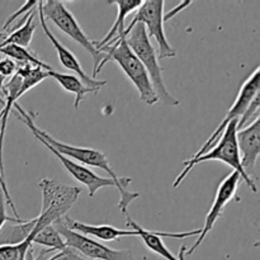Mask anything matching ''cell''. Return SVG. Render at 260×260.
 Listing matches in <instances>:
<instances>
[{"label":"cell","instance_id":"obj_7","mask_svg":"<svg viewBox=\"0 0 260 260\" xmlns=\"http://www.w3.org/2000/svg\"><path fill=\"white\" fill-rule=\"evenodd\" d=\"M164 3L162 0H146L142 2L141 7L135 13L134 19L124 29L121 40H123L129 30L136 24H142L146 29L149 38H155L159 46V60L162 58H172L177 56V51L172 47L168 41L164 29ZM119 40V41H121Z\"/></svg>","mask_w":260,"mask_h":260},{"label":"cell","instance_id":"obj_14","mask_svg":"<svg viewBox=\"0 0 260 260\" xmlns=\"http://www.w3.org/2000/svg\"><path fill=\"white\" fill-rule=\"evenodd\" d=\"M236 142L240 152L241 167L251 177L255 169L260 154V118L254 119L250 124L236 131Z\"/></svg>","mask_w":260,"mask_h":260},{"label":"cell","instance_id":"obj_1","mask_svg":"<svg viewBox=\"0 0 260 260\" xmlns=\"http://www.w3.org/2000/svg\"><path fill=\"white\" fill-rule=\"evenodd\" d=\"M13 108L17 111L15 112V117H18V119L22 121L30 129L35 139L43 140L46 144L50 145L58 154L63 155V156L73 160V161L79 162V164L84 165L86 168H98V169H102L103 172H106L108 174V177L112 180H114V183H116L117 188L119 190V194H121V198H119L118 202V208L124 216H128V206L131 205V202H134L135 200H137L140 197V193L132 192V190L128 189L129 184L132 183V179L126 177L118 178V175L114 173V170L109 165V161L104 152L95 149H90V147L73 146L70 144L58 141L55 137L51 136L50 134H47L46 131L41 129L40 127L36 126L35 117L30 116V113H28V112H25L19 104H14Z\"/></svg>","mask_w":260,"mask_h":260},{"label":"cell","instance_id":"obj_22","mask_svg":"<svg viewBox=\"0 0 260 260\" xmlns=\"http://www.w3.org/2000/svg\"><path fill=\"white\" fill-rule=\"evenodd\" d=\"M5 198H4V194H3L2 189H0V230H2L3 228H4L5 225H7V222H12V223H23L25 222L27 220H18V218L15 217H9V216L7 215V212H5Z\"/></svg>","mask_w":260,"mask_h":260},{"label":"cell","instance_id":"obj_11","mask_svg":"<svg viewBox=\"0 0 260 260\" xmlns=\"http://www.w3.org/2000/svg\"><path fill=\"white\" fill-rule=\"evenodd\" d=\"M127 226H129L131 230H135L137 233V236L142 240L147 249L152 253L157 254L159 256L164 258L165 260H185V250H187V245H182L179 250V255L175 256L167 245L162 241V236L165 238H172V239H184L188 236H196L200 234V230H193L189 233H162V231H149L140 226L136 221L132 220L129 216H126Z\"/></svg>","mask_w":260,"mask_h":260},{"label":"cell","instance_id":"obj_19","mask_svg":"<svg viewBox=\"0 0 260 260\" xmlns=\"http://www.w3.org/2000/svg\"><path fill=\"white\" fill-rule=\"evenodd\" d=\"M0 53L7 56V58H10L14 62H19V65H30L33 68H41L45 70H52L50 65L41 61L32 51H29L25 47H20L17 45H7L0 47ZM18 65V66H19Z\"/></svg>","mask_w":260,"mask_h":260},{"label":"cell","instance_id":"obj_24","mask_svg":"<svg viewBox=\"0 0 260 260\" xmlns=\"http://www.w3.org/2000/svg\"><path fill=\"white\" fill-rule=\"evenodd\" d=\"M0 189H2L3 194H4V198H5V203H7L8 206H9L10 208H12L13 213H14V217L18 218V220H20V216L18 215V211L17 208H15V205L14 202H13L12 197H10V193L9 190H8V185H7V182H5V177H3L2 173H0Z\"/></svg>","mask_w":260,"mask_h":260},{"label":"cell","instance_id":"obj_25","mask_svg":"<svg viewBox=\"0 0 260 260\" xmlns=\"http://www.w3.org/2000/svg\"><path fill=\"white\" fill-rule=\"evenodd\" d=\"M75 254L76 251H74L73 249H68V250L63 251V253H56L55 255L51 256L48 260H71Z\"/></svg>","mask_w":260,"mask_h":260},{"label":"cell","instance_id":"obj_8","mask_svg":"<svg viewBox=\"0 0 260 260\" xmlns=\"http://www.w3.org/2000/svg\"><path fill=\"white\" fill-rule=\"evenodd\" d=\"M53 228L58 231L61 238L65 241L69 249L88 260H137L131 250L123 249V250H116L88 236L80 235L78 233L69 230L62 222V218L53 223Z\"/></svg>","mask_w":260,"mask_h":260},{"label":"cell","instance_id":"obj_16","mask_svg":"<svg viewBox=\"0 0 260 260\" xmlns=\"http://www.w3.org/2000/svg\"><path fill=\"white\" fill-rule=\"evenodd\" d=\"M142 2L144 0H109V2H106L108 4H116L118 12H117L116 22L113 23L109 32L106 35V37L101 42H95L96 48L99 51L104 52L107 48L113 46L114 43H117L121 40L122 35H123L124 29H126V23H124V20H126L127 15L131 12H135V10L139 9L141 7Z\"/></svg>","mask_w":260,"mask_h":260},{"label":"cell","instance_id":"obj_12","mask_svg":"<svg viewBox=\"0 0 260 260\" xmlns=\"http://www.w3.org/2000/svg\"><path fill=\"white\" fill-rule=\"evenodd\" d=\"M37 12H38V19H40L41 27H42L43 32H45V35L47 36L48 40H50V42L52 43L56 52H57L58 60H60L61 65H62L66 70L73 71V73L75 74V76H78V78L85 84V85L90 86V88L102 89L106 84H108L107 83V80H96V79H93L90 75H88V74L84 71V69L81 68L78 58L74 56V53L71 52L68 47H65V46H63L62 43L55 37V35H53V33L51 32L50 28H48L47 20L45 19V15H43L42 10H41L40 2H38V5H37Z\"/></svg>","mask_w":260,"mask_h":260},{"label":"cell","instance_id":"obj_26","mask_svg":"<svg viewBox=\"0 0 260 260\" xmlns=\"http://www.w3.org/2000/svg\"><path fill=\"white\" fill-rule=\"evenodd\" d=\"M5 79L3 76H0V102H4L3 98H4V91H3V88H4Z\"/></svg>","mask_w":260,"mask_h":260},{"label":"cell","instance_id":"obj_23","mask_svg":"<svg viewBox=\"0 0 260 260\" xmlns=\"http://www.w3.org/2000/svg\"><path fill=\"white\" fill-rule=\"evenodd\" d=\"M18 70V63L14 62L13 60H10V58H2L0 60V76H3V78H12L13 75H14L15 73H17Z\"/></svg>","mask_w":260,"mask_h":260},{"label":"cell","instance_id":"obj_4","mask_svg":"<svg viewBox=\"0 0 260 260\" xmlns=\"http://www.w3.org/2000/svg\"><path fill=\"white\" fill-rule=\"evenodd\" d=\"M40 8L42 10L45 19L51 20L58 29L65 33L68 37L75 41L76 43L85 48L90 53L93 58V74L91 78L95 79L96 74L103 69L104 61H106L107 53L102 52L96 48L95 42L89 40L88 36L80 27L78 20L73 15V13L65 7L63 2L60 0H47V2H40Z\"/></svg>","mask_w":260,"mask_h":260},{"label":"cell","instance_id":"obj_20","mask_svg":"<svg viewBox=\"0 0 260 260\" xmlns=\"http://www.w3.org/2000/svg\"><path fill=\"white\" fill-rule=\"evenodd\" d=\"M32 241L25 239L15 245H0V260H25Z\"/></svg>","mask_w":260,"mask_h":260},{"label":"cell","instance_id":"obj_21","mask_svg":"<svg viewBox=\"0 0 260 260\" xmlns=\"http://www.w3.org/2000/svg\"><path fill=\"white\" fill-rule=\"evenodd\" d=\"M37 5H38L37 0H29V2H25L24 4L22 5V8H20L19 10H17V12H15L14 14H12L9 18H8L7 22H5V24H4V27H3V29H4V30L8 29V28L10 27V24L15 22V19H17L18 17L23 15V14H24V13H27V14H28V13L32 12L33 9H36V8H37Z\"/></svg>","mask_w":260,"mask_h":260},{"label":"cell","instance_id":"obj_15","mask_svg":"<svg viewBox=\"0 0 260 260\" xmlns=\"http://www.w3.org/2000/svg\"><path fill=\"white\" fill-rule=\"evenodd\" d=\"M62 222L69 230L78 233L80 235L88 236V238L94 239V240L102 241H114L123 236H137L135 230H123V229H117L111 225H89V223L80 222L70 218L69 216L62 217Z\"/></svg>","mask_w":260,"mask_h":260},{"label":"cell","instance_id":"obj_28","mask_svg":"<svg viewBox=\"0 0 260 260\" xmlns=\"http://www.w3.org/2000/svg\"><path fill=\"white\" fill-rule=\"evenodd\" d=\"M71 260H88V259L83 258V256H81V255H79V254H78V253H76V254H75V255H74V256H73V259H71Z\"/></svg>","mask_w":260,"mask_h":260},{"label":"cell","instance_id":"obj_18","mask_svg":"<svg viewBox=\"0 0 260 260\" xmlns=\"http://www.w3.org/2000/svg\"><path fill=\"white\" fill-rule=\"evenodd\" d=\"M27 239L32 241V245H40L53 253H63L69 249L58 231L52 225L43 228L42 230L36 233L33 236H28Z\"/></svg>","mask_w":260,"mask_h":260},{"label":"cell","instance_id":"obj_5","mask_svg":"<svg viewBox=\"0 0 260 260\" xmlns=\"http://www.w3.org/2000/svg\"><path fill=\"white\" fill-rule=\"evenodd\" d=\"M124 40H126V43L131 48L132 52L136 55V57L141 61L144 68L146 69L159 101H161L165 106H179V101L170 94L167 85H165L164 79H162V70L159 63V56H157L156 50L152 46L144 25H135L129 30L128 35L124 37Z\"/></svg>","mask_w":260,"mask_h":260},{"label":"cell","instance_id":"obj_3","mask_svg":"<svg viewBox=\"0 0 260 260\" xmlns=\"http://www.w3.org/2000/svg\"><path fill=\"white\" fill-rule=\"evenodd\" d=\"M40 188L42 192V207L40 215L35 218V226L29 236L68 216V212L78 202L79 194L81 193V188L60 184L47 178L41 180Z\"/></svg>","mask_w":260,"mask_h":260},{"label":"cell","instance_id":"obj_6","mask_svg":"<svg viewBox=\"0 0 260 260\" xmlns=\"http://www.w3.org/2000/svg\"><path fill=\"white\" fill-rule=\"evenodd\" d=\"M104 52L107 53L104 65L111 60L117 62V65L121 68L124 75L131 80L135 88L137 89L140 99L144 103H146L147 106H154V104L159 102V98H157L156 91H155L154 86H152V83L150 80V76L147 74L146 69L144 68L141 61L136 57V55L132 52L124 38L107 48Z\"/></svg>","mask_w":260,"mask_h":260},{"label":"cell","instance_id":"obj_9","mask_svg":"<svg viewBox=\"0 0 260 260\" xmlns=\"http://www.w3.org/2000/svg\"><path fill=\"white\" fill-rule=\"evenodd\" d=\"M259 74L260 69L256 68L255 70H254V73H251L250 76L244 81V84L241 85L240 91H239L238 96H236L235 102H234L231 108L228 111L225 118H223L222 122L218 124V127L215 129V132L208 137L207 141L202 145V147H201L190 159H197V157L202 156L205 152H207L208 150H210L211 147H213V145L217 142V140L220 139L222 132L225 131V128L228 127V124L230 123L231 121H234V119H238L239 121V119L243 117V114L245 113V111L248 109L249 104H250L251 101L259 94Z\"/></svg>","mask_w":260,"mask_h":260},{"label":"cell","instance_id":"obj_27","mask_svg":"<svg viewBox=\"0 0 260 260\" xmlns=\"http://www.w3.org/2000/svg\"><path fill=\"white\" fill-rule=\"evenodd\" d=\"M8 33H9V32H4V30H3V32H0V46H2L3 43H4V41L7 40Z\"/></svg>","mask_w":260,"mask_h":260},{"label":"cell","instance_id":"obj_10","mask_svg":"<svg viewBox=\"0 0 260 260\" xmlns=\"http://www.w3.org/2000/svg\"><path fill=\"white\" fill-rule=\"evenodd\" d=\"M240 179L241 178L240 175H239V173L233 172L230 173V174L226 175L222 179V182L220 183V185H218L217 188V192H216L212 207L210 208L207 216H206L205 225H203L202 229H200V234L197 235L198 238L197 240L194 241V244H193L189 249L185 250V258L192 255V254L202 245V243L205 241V239L207 238L208 234L212 231L213 226L217 222L220 216L222 215L223 210H225V207L228 206V203H230L231 201H233V198H235Z\"/></svg>","mask_w":260,"mask_h":260},{"label":"cell","instance_id":"obj_13","mask_svg":"<svg viewBox=\"0 0 260 260\" xmlns=\"http://www.w3.org/2000/svg\"><path fill=\"white\" fill-rule=\"evenodd\" d=\"M36 140H37V141H40L41 144H42L43 146L48 150V151H51V154L55 155L56 159L60 160L61 165L65 168L66 172H68L69 174L74 178V179L78 180L79 183H81V184L85 185V187L88 188L89 197L93 198L94 194H95L99 189H102V188H106V187H116L117 188V184L114 183V180L111 179V178L99 177V175H96L95 173L91 172L89 168L84 167V165L73 161V160L68 159V157H65L63 155L58 154L56 150H53L52 147H51L48 144H46L43 140H40V139H36Z\"/></svg>","mask_w":260,"mask_h":260},{"label":"cell","instance_id":"obj_2","mask_svg":"<svg viewBox=\"0 0 260 260\" xmlns=\"http://www.w3.org/2000/svg\"><path fill=\"white\" fill-rule=\"evenodd\" d=\"M238 119H234L230 123L228 124V127L225 128V131L222 132L220 139L217 140L213 147L211 150H208L207 152L202 155V156L197 157V159H188L183 162L184 165V169L180 172V174L175 178L174 184L173 188L177 189L183 182H184L185 178L189 175V173L192 172L193 168L196 165L201 164V162L210 161V160H215V161H222L226 165L231 167L234 169V172L239 173L241 179L246 183V185L249 187V189L253 193H258V187H256L255 182L253 180V178L249 177L245 172H244L243 167H241V160H240V152L238 149V142H236V131H238Z\"/></svg>","mask_w":260,"mask_h":260},{"label":"cell","instance_id":"obj_17","mask_svg":"<svg viewBox=\"0 0 260 260\" xmlns=\"http://www.w3.org/2000/svg\"><path fill=\"white\" fill-rule=\"evenodd\" d=\"M48 75H50V78L55 79V80L60 84V86L63 90L75 95V101H74V108L75 109L79 108L80 103L85 99V96L88 95L89 93H98V91L101 90V89L90 88V86L85 85V84H84L78 76L74 75V74L56 73V71L51 70L48 71Z\"/></svg>","mask_w":260,"mask_h":260}]
</instances>
